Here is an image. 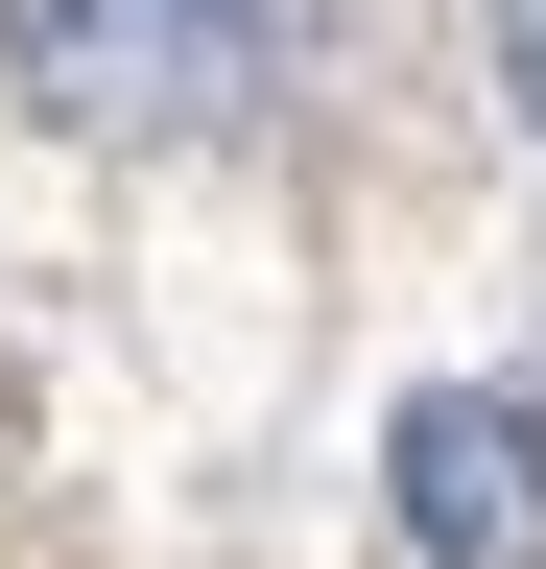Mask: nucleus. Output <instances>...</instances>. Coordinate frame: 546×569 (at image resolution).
Returning a JSON list of instances; mask_svg holds the SVG:
<instances>
[{"label":"nucleus","mask_w":546,"mask_h":569,"mask_svg":"<svg viewBox=\"0 0 546 569\" xmlns=\"http://www.w3.org/2000/svg\"><path fill=\"white\" fill-rule=\"evenodd\" d=\"M0 71L48 119L143 142V119H238L261 96V0H0Z\"/></svg>","instance_id":"obj_1"},{"label":"nucleus","mask_w":546,"mask_h":569,"mask_svg":"<svg viewBox=\"0 0 546 569\" xmlns=\"http://www.w3.org/2000/svg\"><path fill=\"white\" fill-rule=\"evenodd\" d=\"M380 498H404L428 569H546V403L523 380H428L380 427Z\"/></svg>","instance_id":"obj_2"},{"label":"nucleus","mask_w":546,"mask_h":569,"mask_svg":"<svg viewBox=\"0 0 546 569\" xmlns=\"http://www.w3.org/2000/svg\"><path fill=\"white\" fill-rule=\"evenodd\" d=\"M499 96H523V142H546V0H499Z\"/></svg>","instance_id":"obj_3"}]
</instances>
